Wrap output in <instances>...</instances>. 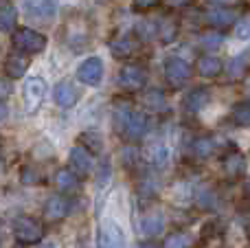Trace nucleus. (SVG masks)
<instances>
[{
	"mask_svg": "<svg viewBox=\"0 0 250 248\" xmlns=\"http://www.w3.org/2000/svg\"><path fill=\"white\" fill-rule=\"evenodd\" d=\"M13 240L18 242L20 246H33V244H40L46 235V228L40 220H35L33 215H18L13 220Z\"/></svg>",
	"mask_w": 250,
	"mask_h": 248,
	"instance_id": "nucleus-1",
	"label": "nucleus"
},
{
	"mask_svg": "<svg viewBox=\"0 0 250 248\" xmlns=\"http://www.w3.org/2000/svg\"><path fill=\"white\" fill-rule=\"evenodd\" d=\"M11 44L18 53H26V55H35V53H42L46 48V38L42 33L33 29H16L13 31Z\"/></svg>",
	"mask_w": 250,
	"mask_h": 248,
	"instance_id": "nucleus-2",
	"label": "nucleus"
},
{
	"mask_svg": "<svg viewBox=\"0 0 250 248\" xmlns=\"http://www.w3.org/2000/svg\"><path fill=\"white\" fill-rule=\"evenodd\" d=\"M44 97H46V82L38 75L33 77H26L22 83V101H24V108L29 114L38 112L40 105L44 103Z\"/></svg>",
	"mask_w": 250,
	"mask_h": 248,
	"instance_id": "nucleus-3",
	"label": "nucleus"
},
{
	"mask_svg": "<svg viewBox=\"0 0 250 248\" xmlns=\"http://www.w3.org/2000/svg\"><path fill=\"white\" fill-rule=\"evenodd\" d=\"M165 79L171 88H182L191 79V66L182 57H169L165 62Z\"/></svg>",
	"mask_w": 250,
	"mask_h": 248,
	"instance_id": "nucleus-4",
	"label": "nucleus"
},
{
	"mask_svg": "<svg viewBox=\"0 0 250 248\" xmlns=\"http://www.w3.org/2000/svg\"><path fill=\"white\" fill-rule=\"evenodd\" d=\"M147 83V70L138 64H125L119 70V86L127 92H138L143 90Z\"/></svg>",
	"mask_w": 250,
	"mask_h": 248,
	"instance_id": "nucleus-5",
	"label": "nucleus"
},
{
	"mask_svg": "<svg viewBox=\"0 0 250 248\" xmlns=\"http://www.w3.org/2000/svg\"><path fill=\"white\" fill-rule=\"evenodd\" d=\"M97 246L99 248H125V233L114 220H105L99 227L97 235Z\"/></svg>",
	"mask_w": 250,
	"mask_h": 248,
	"instance_id": "nucleus-6",
	"label": "nucleus"
},
{
	"mask_svg": "<svg viewBox=\"0 0 250 248\" xmlns=\"http://www.w3.org/2000/svg\"><path fill=\"white\" fill-rule=\"evenodd\" d=\"M70 215V200L64 193H53L44 202V218L46 222H64Z\"/></svg>",
	"mask_w": 250,
	"mask_h": 248,
	"instance_id": "nucleus-7",
	"label": "nucleus"
},
{
	"mask_svg": "<svg viewBox=\"0 0 250 248\" xmlns=\"http://www.w3.org/2000/svg\"><path fill=\"white\" fill-rule=\"evenodd\" d=\"M68 163H70V169L77 171L79 176H90L95 171V154L88 147H83V145H75L70 149Z\"/></svg>",
	"mask_w": 250,
	"mask_h": 248,
	"instance_id": "nucleus-8",
	"label": "nucleus"
},
{
	"mask_svg": "<svg viewBox=\"0 0 250 248\" xmlns=\"http://www.w3.org/2000/svg\"><path fill=\"white\" fill-rule=\"evenodd\" d=\"M104 77V62L99 57H88L77 66V79L86 86H99Z\"/></svg>",
	"mask_w": 250,
	"mask_h": 248,
	"instance_id": "nucleus-9",
	"label": "nucleus"
},
{
	"mask_svg": "<svg viewBox=\"0 0 250 248\" xmlns=\"http://www.w3.org/2000/svg\"><path fill=\"white\" fill-rule=\"evenodd\" d=\"M26 16L38 18V20H51L57 16L60 9V0H22Z\"/></svg>",
	"mask_w": 250,
	"mask_h": 248,
	"instance_id": "nucleus-10",
	"label": "nucleus"
},
{
	"mask_svg": "<svg viewBox=\"0 0 250 248\" xmlns=\"http://www.w3.org/2000/svg\"><path fill=\"white\" fill-rule=\"evenodd\" d=\"M204 20H207V24L215 26V29H224V26L237 24L239 11L233 7H213V9H207Z\"/></svg>",
	"mask_w": 250,
	"mask_h": 248,
	"instance_id": "nucleus-11",
	"label": "nucleus"
},
{
	"mask_svg": "<svg viewBox=\"0 0 250 248\" xmlns=\"http://www.w3.org/2000/svg\"><path fill=\"white\" fill-rule=\"evenodd\" d=\"M208 99H211V92H208L207 88H193V90H191L189 95H185V99H182V110H185L187 114H198L208 105Z\"/></svg>",
	"mask_w": 250,
	"mask_h": 248,
	"instance_id": "nucleus-12",
	"label": "nucleus"
},
{
	"mask_svg": "<svg viewBox=\"0 0 250 248\" xmlns=\"http://www.w3.org/2000/svg\"><path fill=\"white\" fill-rule=\"evenodd\" d=\"M141 231H143V235H147V237L163 235V231H165V215H163V211H160V209L147 211V213L141 218Z\"/></svg>",
	"mask_w": 250,
	"mask_h": 248,
	"instance_id": "nucleus-13",
	"label": "nucleus"
},
{
	"mask_svg": "<svg viewBox=\"0 0 250 248\" xmlns=\"http://www.w3.org/2000/svg\"><path fill=\"white\" fill-rule=\"evenodd\" d=\"M53 99H55V103L60 108H73L79 101V92L70 82H60L55 86V90H53Z\"/></svg>",
	"mask_w": 250,
	"mask_h": 248,
	"instance_id": "nucleus-14",
	"label": "nucleus"
},
{
	"mask_svg": "<svg viewBox=\"0 0 250 248\" xmlns=\"http://www.w3.org/2000/svg\"><path fill=\"white\" fill-rule=\"evenodd\" d=\"M222 169H224V176L230 180L239 178V176H244V171H246V156H244L242 152H230L224 156V161H222Z\"/></svg>",
	"mask_w": 250,
	"mask_h": 248,
	"instance_id": "nucleus-15",
	"label": "nucleus"
},
{
	"mask_svg": "<svg viewBox=\"0 0 250 248\" xmlns=\"http://www.w3.org/2000/svg\"><path fill=\"white\" fill-rule=\"evenodd\" d=\"M132 114H134V108H132V103H129V101L121 99V101H117V103H114V108H112V125H114V130H117L119 134H125Z\"/></svg>",
	"mask_w": 250,
	"mask_h": 248,
	"instance_id": "nucleus-16",
	"label": "nucleus"
},
{
	"mask_svg": "<svg viewBox=\"0 0 250 248\" xmlns=\"http://www.w3.org/2000/svg\"><path fill=\"white\" fill-rule=\"evenodd\" d=\"M79 178H82V176H79L77 171H73L70 167H62L55 174V185L62 193H75L79 189V185H82Z\"/></svg>",
	"mask_w": 250,
	"mask_h": 248,
	"instance_id": "nucleus-17",
	"label": "nucleus"
},
{
	"mask_svg": "<svg viewBox=\"0 0 250 248\" xmlns=\"http://www.w3.org/2000/svg\"><path fill=\"white\" fill-rule=\"evenodd\" d=\"M147 130H149V119H147V114L134 110L132 119H129V123H127V130H125V136H127L129 141H141L143 136L147 134Z\"/></svg>",
	"mask_w": 250,
	"mask_h": 248,
	"instance_id": "nucleus-18",
	"label": "nucleus"
},
{
	"mask_svg": "<svg viewBox=\"0 0 250 248\" xmlns=\"http://www.w3.org/2000/svg\"><path fill=\"white\" fill-rule=\"evenodd\" d=\"M26 68H29V60H26L22 53H13V55H9L7 62H4V75H7L9 79L24 77Z\"/></svg>",
	"mask_w": 250,
	"mask_h": 248,
	"instance_id": "nucleus-19",
	"label": "nucleus"
},
{
	"mask_svg": "<svg viewBox=\"0 0 250 248\" xmlns=\"http://www.w3.org/2000/svg\"><path fill=\"white\" fill-rule=\"evenodd\" d=\"M222 68H224V64H222V60L220 57H215V55H202L198 60V73H200V77H204V79H213V77H217V75L222 73Z\"/></svg>",
	"mask_w": 250,
	"mask_h": 248,
	"instance_id": "nucleus-20",
	"label": "nucleus"
},
{
	"mask_svg": "<svg viewBox=\"0 0 250 248\" xmlns=\"http://www.w3.org/2000/svg\"><path fill=\"white\" fill-rule=\"evenodd\" d=\"M134 46H136V42H134V38L127 33L117 35V38H112V42H110V51H112V55L119 57V60H125V57L132 55Z\"/></svg>",
	"mask_w": 250,
	"mask_h": 248,
	"instance_id": "nucleus-21",
	"label": "nucleus"
},
{
	"mask_svg": "<svg viewBox=\"0 0 250 248\" xmlns=\"http://www.w3.org/2000/svg\"><path fill=\"white\" fill-rule=\"evenodd\" d=\"M16 20H18V11L13 7L11 0H0V29L4 33L16 29Z\"/></svg>",
	"mask_w": 250,
	"mask_h": 248,
	"instance_id": "nucleus-22",
	"label": "nucleus"
},
{
	"mask_svg": "<svg viewBox=\"0 0 250 248\" xmlns=\"http://www.w3.org/2000/svg\"><path fill=\"white\" fill-rule=\"evenodd\" d=\"M230 119L237 127H250V101H239L230 110Z\"/></svg>",
	"mask_w": 250,
	"mask_h": 248,
	"instance_id": "nucleus-23",
	"label": "nucleus"
},
{
	"mask_svg": "<svg viewBox=\"0 0 250 248\" xmlns=\"http://www.w3.org/2000/svg\"><path fill=\"white\" fill-rule=\"evenodd\" d=\"M215 149H217V145H215V139H213V136H200V139L193 141V154L198 158L213 156Z\"/></svg>",
	"mask_w": 250,
	"mask_h": 248,
	"instance_id": "nucleus-24",
	"label": "nucleus"
},
{
	"mask_svg": "<svg viewBox=\"0 0 250 248\" xmlns=\"http://www.w3.org/2000/svg\"><path fill=\"white\" fill-rule=\"evenodd\" d=\"M191 244H193V237H191V233H187V231H173L171 235L165 237L163 248H191Z\"/></svg>",
	"mask_w": 250,
	"mask_h": 248,
	"instance_id": "nucleus-25",
	"label": "nucleus"
},
{
	"mask_svg": "<svg viewBox=\"0 0 250 248\" xmlns=\"http://www.w3.org/2000/svg\"><path fill=\"white\" fill-rule=\"evenodd\" d=\"M222 44H224V33L222 31H204L200 35V46L204 51H217V48H222Z\"/></svg>",
	"mask_w": 250,
	"mask_h": 248,
	"instance_id": "nucleus-26",
	"label": "nucleus"
},
{
	"mask_svg": "<svg viewBox=\"0 0 250 248\" xmlns=\"http://www.w3.org/2000/svg\"><path fill=\"white\" fill-rule=\"evenodd\" d=\"M147 158H149V163L156 167L165 165V163L169 161V147L163 143V141H158V143H154L149 149H147Z\"/></svg>",
	"mask_w": 250,
	"mask_h": 248,
	"instance_id": "nucleus-27",
	"label": "nucleus"
},
{
	"mask_svg": "<svg viewBox=\"0 0 250 248\" xmlns=\"http://www.w3.org/2000/svg\"><path fill=\"white\" fill-rule=\"evenodd\" d=\"M82 145L90 149L92 154H97V152L104 149V139H101L99 134H95V132H83L82 134Z\"/></svg>",
	"mask_w": 250,
	"mask_h": 248,
	"instance_id": "nucleus-28",
	"label": "nucleus"
},
{
	"mask_svg": "<svg viewBox=\"0 0 250 248\" xmlns=\"http://www.w3.org/2000/svg\"><path fill=\"white\" fill-rule=\"evenodd\" d=\"M145 105L149 110H163L165 108V95H163V90H158V88H154V90H149L145 95Z\"/></svg>",
	"mask_w": 250,
	"mask_h": 248,
	"instance_id": "nucleus-29",
	"label": "nucleus"
},
{
	"mask_svg": "<svg viewBox=\"0 0 250 248\" xmlns=\"http://www.w3.org/2000/svg\"><path fill=\"white\" fill-rule=\"evenodd\" d=\"M158 35H160V40H163V44H169L173 38H176V22L165 20L158 29Z\"/></svg>",
	"mask_w": 250,
	"mask_h": 248,
	"instance_id": "nucleus-30",
	"label": "nucleus"
},
{
	"mask_svg": "<svg viewBox=\"0 0 250 248\" xmlns=\"http://www.w3.org/2000/svg\"><path fill=\"white\" fill-rule=\"evenodd\" d=\"M20 180L24 185H38V183H42V176H40V171L35 167H24L20 174Z\"/></svg>",
	"mask_w": 250,
	"mask_h": 248,
	"instance_id": "nucleus-31",
	"label": "nucleus"
},
{
	"mask_svg": "<svg viewBox=\"0 0 250 248\" xmlns=\"http://www.w3.org/2000/svg\"><path fill=\"white\" fill-rule=\"evenodd\" d=\"M235 38H237V40H244V42H248V40H250V20L237 22V29H235Z\"/></svg>",
	"mask_w": 250,
	"mask_h": 248,
	"instance_id": "nucleus-32",
	"label": "nucleus"
},
{
	"mask_svg": "<svg viewBox=\"0 0 250 248\" xmlns=\"http://www.w3.org/2000/svg\"><path fill=\"white\" fill-rule=\"evenodd\" d=\"M213 200H215V198H213V191L208 187H202L198 191V202H200V207H207V202H208V207L213 205Z\"/></svg>",
	"mask_w": 250,
	"mask_h": 248,
	"instance_id": "nucleus-33",
	"label": "nucleus"
},
{
	"mask_svg": "<svg viewBox=\"0 0 250 248\" xmlns=\"http://www.w3.org/2000/svg\"><path fill=\"white\" fill-rule=\"evenodd\" d=\"M132 2H134V9H136V11H147V9L156 7L158 0H132Z\"/></svg>",
	"mask_w": 250,
	"mask_h": 248,
	"instance_id": "nucleus-34",
	"label": "nucleus"
},
{
	"mask_svg": "<svg viewBox=\"0 0 250 248\" xmlns=\"http://www.w3.org/2000/svg\"><path fill=\"white\" fill-rule=\"evenodd\" d=\"M191 0H167L169 7H185V4H189Z\"/></svg>",
	"mask_w": 250,
	"mask_h": 248,
	"instance_id": "nucleus-35",
	"label": "nucleus"
},
{
	"mask_svg": "<svg viewBox=\"0 0 250 248\" xmlns=\"http://www.w3.org/2000/svg\"><path fill=\"white\" fill-rule=\"evenodd\" d=\"M136 248H160V246L156 244V242H149V240H147V242H141V244H138Z\"/></svg>",
	"mask_w": 250,
	"mask_h": 248,
	"instance_id": "nucleus-36",
	"label": "nucleus"
},
{
	"mask_svg": "<svg viewBox=\"0 0 250 248\" xmlns=\"http://www.w3.org/2000/svg\"><path fill=\"white\" fill-rule=\"evenodd\" d=\"M42 248H57V246H55V244H51V242H48V244H44Z\"/></svg>",
	"mask_w": 250,
	"mask_h": 248,
	"instance_id": "nucleus-37",
	"label": "nucleus"
},
{
	"mask_svg": "<svg viewBox=\"0 0 250 248\" xmlns=\"http://www.w3.org/2000/svg\"><path fill=\"white\" fill-rule=\"evenodd\" d=\"M246 189H248V193H250V178H248V183H246Z\"/></svg>",
	"mask_w": 250,
	"mask_h": 248,
	"instance_id": "nucleus-38",
	"label": "nucleus"
},
{
	"mask_svg": "<svg viewBox=\"0 0 250 248\" xmlns=\"http://www.w3.org/2000/svg\"><path fill=\"white\" fill-rule=\"evenodd\" d=\"M248 97H250V83H248Z\"/></svg>",
	"mask_w": 250,
	"mask_h": 248,
	"instance_id": "nucleus-39",
	"label": "nucleus"
},
{
	"mask_svg": "<svg viewBox=\"0 0 250 248\" xmlns=\"http://www.w3.org/2000/svg\"><path fill=\"white\" fill-rule=\"evenodd\" d=\"M220 2H229V0H220Z\"/></svg>",
	"mask_w": 250,
	"mask_h": 248,
	"instance_id": "nucleus-40",
	"label": "nucleus"
}]
</instances>
